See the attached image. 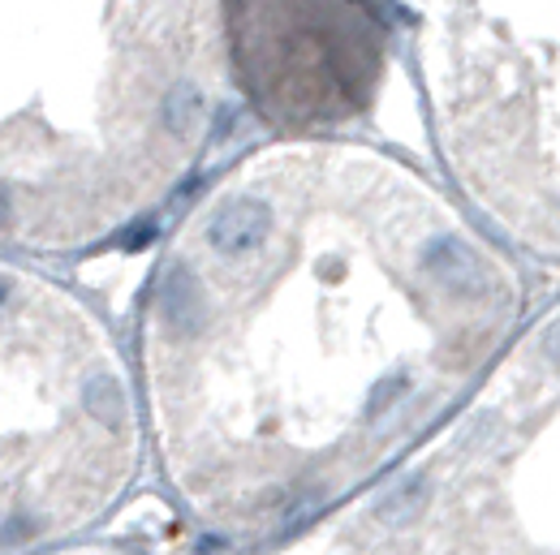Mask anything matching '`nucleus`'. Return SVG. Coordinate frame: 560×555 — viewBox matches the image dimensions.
Segmentation results:
<instances>
[{
	"mask_svg": "<svg viewBox=\"0 0 560 555\" xmlns=\"http://www.w3.org/2000/svg\"><path fill=\"white\" fill-rule=\"evenodd\" d=\"M526 319L522 255L448 181L346 139L246 151L142 280L160 483L199 534L259 552L419 452Z\"/></svg>",
	"mask_w": 560,
	"mask_h": 555,
	"instance_id": "nucleus-1",
	"label": "nucleus"
},
{
	"mask_svg": "<svg viewBox=\"0 0 560 555\" xmlns=\"http://www.w3.org/2000/svg\"><path fill=\"white\" fill-rule=\"evenodd\" d=\"M147 457L135 357L66 280L0 250V555L86 543Z\"/></svg>",
	"mask_w": 560,
	"mask_h": 555,
	"instance_id": "nucleus-2",
	"label": "nucleus"
},
{
	"mask_svg": "<svg viewBox=\"0 0 560 555\" xmlns=\"http://www.w3.org/2000/svg\"><path fill=\"white\" fill-rule=\"evenodd\" d=\"M250 555H560V297L419 452Z\"/></svg>",
	"mask_w": 560,
	"mask_h": 555,
	"instance_id": "nucleus-3",
	"label": "nucleus"
}]
</instances>
